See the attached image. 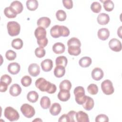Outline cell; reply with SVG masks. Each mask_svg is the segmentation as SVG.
Instances as JSON below:
<instances>
[{
	"mask_svg": "<svg viewBox=\"0 0 122 122\" xmlns=\"http://www.w3.org/2000/svg\"><path fill=\"white\" fill-rule=\"evenodd\" d=\"M35 86L41 92H46L48 93L52 94L55 92L57 90L56 86L43 78L38 79L35 83Z\"/></svg>",
	"mask_w": 122,
	"mask_h": 122,
	"instance_id": "cell-1",
	"label": "cell"
},
{
	"mask_svg": "<svg viewBox=\"0 0 122 122\" xmlns=\"http://www.w3.org/2000/svg\"><path fill=\"white\" fill-rule=\"evenodd\" d=\"M70 33L69 29L63 25H56L52 27L50 30V34L54 38H58L61 36L67 37Z\"/></svg>",
	"mask_w": 122,
	"mask_h": 122,
	"instance_id": "cell-2",
	"label": "cell"
},
{
	"mask_svg": "<svg viewBox=\"0 0 122 122\" xmlns=\"http://www.w3.org/2000/svg\"><path fill=\"white\" fill-rule=\"evenodd\" d=\"M75 95V99L76 102L80 105H82L85 102L86 96L85 94V90L82 86L76 87L73 91Z\"/></svg>",
	"mask_w": 122,
	"mask_h": 122,
	"instance_id": "cell-3",
	"label": "cell"
},
{
	"mask_svg": "<svg viewBox=\"0 0 122 122\" xmlns=\"http://www.w3.org/2000/svg\"><path fill=\"white\" fill-rule=\"evenodd\" d=\"M4 115L10 122L16 121L20 118V115L17 111L10 106L7 107L5 109Z\"/></svg>",
	"mask_w": 122,
	"mask_h": 122,
	"instance_id": "cell-4",
	"label": "cell"
},
{
	"mask_svg": "<svg viewBox=\"0 0 122 122\" xmlns=\"http://www.w3.org/2000/svg\"><path fill=\"white\" fill-rule=\"evenodd\" d=\"M7 28L8 34L13 37L19 34L20 30V26L17 22L11 21L8 22Z\"/></svg>",
	"mask_w": 122,
	"mask_h": 122,
	"instance_id": "cell-5",
	"label": "cell"
},
{
	"mask_svg": "<svg viewBox=\"0 0 122 122\" xmlns=\"http://www.w3.org/2000/svg\"><path fill=\"white\" fill-rule=\"evenodd\" d=\"M20 111L23 115L28 118L32 117L35 113L34 108L28 103H24L20 107Z\"/></svg>",
	"mask_w": 122,
	"mask_h": 122,
	"instance_id": "cell-6",
	"label": "cell"
},
{
	"mask_svg": "<svg viewBox=\"0 0 122 122\" xmlns=\"http://www.w3.org/2000/svg\"><path fill=\"white\" fill-rule=\"evenodd\" d=\"M102 92L106 95L112 94L114 91L112 82L109 80H105L101 83Z\"/></svg>",
	"mask_w": 122,
	"mask_h": 122,
	"instance_id": "cell-7",
	"label": "cell"
},
{
	"mask_svg": "<svg viewBox=\"0 0 122 122\" xmlns=\"http://www.w3.org/2000/svg\"><path fill=\"white\" fill-rule=\"evenodd\" d=\"M109 46L111 50L115 52H119L122 50L121 41L115 38H113L109 41Z\"/></svg>",
	"mask_w": 122,
	"mask_h": 122,
	"instance_id": "cell-8",
	"label": "cell"
},
{
	"mask_svg": "<svg viewBox=\"0 0 122 122\" xmlns=\"http://www.w3.org/2000/svg\"><path fill=\"white\" fill-rule=\"evenodd\" d=\"M28 72L31 76L36 77L40 73V67L37 63H31L28 67Z\"/></svg>",
	"mask_w": 122,
	"mask_h": 122,
	"instance_id": "cell-9",
	"label": "cell"
},
{
	"mask_svg": "<svg viewBox=\"0 0 122 122\" xmlns=\"http://www.w3.org/2000/svg\"><path fill=\"white\" fill-rule=\"evenodd\" d=\"M42 70L45 72L51 71L53 67V62L51 59H46L42 61L41 63Z\"/></svg>",
	"mask_w": 122,
	"mask_h": 122,
	"instance_id": "cell-10",
	"label": "cell"
},
{
	"mask_svg": "<svg viewBox=\"0 0 122 122\" xmlns=\"http://www.w3.org/2000/svg\"><path fill=\"white\" fill-rule=\"evenodd\" d=\"M91 75L93 80L98 81L101 80L103 77L104 73L101 68L96 67L93 69Z\"/></svg>",
	"mask_w": 122,
	"mask_h": 122,
	"instance_id": "cell-11",
	"label": "cell"
},
{
	"mask_svg": "<svg viewBox=\"0 0 122 122\" xmlns=\"http://www.w3.org/2000/svg\"><path fill=\"white\" fill-rule=\"evenodd\" d=\"M46 30L45 28L41 27H38L34 31V35L37 41L41 40L46 38Z\"/></svg>",
	"mask_w": 122,
	"mask_h": 122,
	"instance_id": "cell-12",
	"label": "cell"
},
{
	"mask_svg": "<svg viewBox=\"0 0 122 122\" xmlns=\"http://www.w3.org/2000/svg\"><path fill=\"white\" fill-rule=\"evenodd\" d=\"M20 70V66L17 62L10 63L8 66V71L9 72L13 75L18 74Z\"/></svg>",
	"mask_w": 122,
	"mask_h": 122,
	"instance_id": "cell-13",
	"label": "cell"
},
{
	"mask_svg": "<svg viewBox=\"0 0 122 122\" xmlns=\"http://www.w3.org/2000/svg\"><path fill=\"white\" fill-rule=\"evenodd\" d=\"M51 20L50 19L47 17H42L39 18L37 22V24L39 27L43 28H48L51 24Z\"/></svg>",
	"mask_w": 122,
	"mask_h": 122,
	"instance_id": "cell-14",
	"label": "cell"
},
{
	"mask_svg": "<svg viewBox=\"0 0 122 122\" xmlns=\"http://www.w3.org/2000/svg\"><path fill=\"white\" fill-rule=\"evenodd\" d=\"M17 14L20 13L23 9L22 4L19 1H13L10 3V6Z\"/></svg>",
	"mask_w": 122,
	"mask_h": 122,
	"instance_id": "cell-15",
	"label": "cell"
},
{
	"mask_svg": "<svg viewBox=\"0 0 122 122\" xmlns=\"http://www.w3.org/2000/svg\"><path fill=\"white\" fill-rule=\"evenodd\" d=\"M21 91L22 90L19 84L15 83L10 87L9 92L11 96L16 97L21 93Z\"/></svg>",
	"mask_w": 122,
	"mask_h": 122,
	"instance_id": "cell-16",
	"label": "cell"
},
{
	"mask_svg": "<svg viewBox=\"0 0 122 122\" xmlns=\"http://www.w3.org/2000/svg\"><path fill=\"white\" fill-rule=\"evenodd\" d=\"M71 97V94L69 91L65 90H60L58 94V99L62 102H66L68 101Z\"/></svg>",
	"mask_w": 122,
	"mask_h": 122,
	"instance_id": "cell-17",
	"label": "cell"
},
{
	"mask_svg": "<svg viewBox=\"0 0 122 122\" xmlns=\"http://www.w3.org/2000/svg\"><path fill=\"white\" fill-rule=\"evenodd\" d=\"M97 35L98 38L100 40L102 41H105L108 39L110 36V31L107 28H101L99 30Z\"/></svg>",
	"mask_w": 122,
	"mask_h": 122,
	"instance_id": "cell-18",
	"label": "cell"
},
{
	"mask_svg": "<svg viewBox=\"0 0 122 122\" xmlns=\"http://www.w3.org/2000/svg\"><path fill=\"white\" fill-rule=\"evenodd\" d=\"M109 21L110 17L106 13H101L97 17V22L100 25H106L108 23Z\"/></svg>",
	"mask_w": 122,
	"mask_h": 122,
	"instance_id": "cell-19",
	"label": "cell"
},
{
	"mask_svg": "<svg viewBox=\"0 0 122 122\" xmlns=\"http://www.w3.org/2000/svg\"><path fill=\"white\" fill-rule=\"evenodd\" d=\"M65 50V47L64 44L61 42H56L52 46V51L56 54L63 53Z\"/></svg>",
	"mask_w": 122,
	"mask_h": 122,
	"instance_id": "cell-20",
	"label": "cell"
},
{
	"mask_svg": "<svg viewBox=\"0 0 122 122\" xmlns=\"http://www.w3.org/2000/svg\"><path fill=\"white\" fill-rule=\"evenodd\" d=\"M76 119L78 122H89L90 121L88 114L82 111L76 112Z\"/></svg>",
	"mask_w": 122,
	"mask_h": 122,
	"instance_id": "cell-21",
	"label": "cell"
},
{
	"mask_svg": "<svg viewBox=\"0 0 122 122\" xmlns=\"http://www.w3.org/2000/svg\"><path fill=\"white\" fill-rule=\"evenodd\" d=\"M94 102L93 99L89 96H86V100L82 104L83 108L87 111L91 110L94 107Z\"/></svg>",
	"mask_w": 122,
	"mask_h": 122,
	"instance_id": "cell-22",
	"label": "cell"
},
{
	"mask_svg": "<svg viewBox=\"0 0 122 122\" xmlns=\"http://www.w3.org/2000/svg\"><path fill=\"white\" fill-rule=\"evenodd\" d=\"M61 105L57 102L53 103L50 109V113L53 116L58 115L61 112Z\"/></svg>",
	"mask_w": 122,
	"mask_h": 122,
	"instance_id": "cell-23",
	"label": "cell"
},
{
	"mask_svg": "<svg viewBox=\"0 0 122 122\" xmlns=\"http://www.w3.org/2000/svg\"><path fill=\"white\" fill-rule=\"evenodd\" d=\"M92 59L89 57H83L81 58L79 61V64L80 66L83 68H86L90 66L92 64Z\"/></svg>",
	"mask_w": 122,
	"mask_h": 122,
	"instance_id": "cell-24",
	"label": "cell"
},
{
	"mask_svg": "<svg viewBox=\"0 0 122 122\" xmlns=\"http://www.w3.org/2000/svg\"><path fill=\"white\" fill-rule=\"evenodd\" d=\"M65 73V67L62 66H56L54 70V74L56 77L61 78Z\"/></svg>",
	"mask_w": 122,
	"mask_h": 122,
	"instance_id": "cell-25",
	"label": "cell"
},
{
	"mask_svg": "<svg viewBox=\"0 0 122 122\" xmlns=\"http://www.w3.org/2000/svg\"><path fill=\"white\" fill-rule=\"evenodd\" d=\"M27 98L30 102L34 103L38 101L39 95L36 91H32L28 92L27 95Z\"/></svg>",
	"mask_w": 122,
	"mask_h": 122,
	"instance_id": "cell-26",
	"label": "cell"
},
{
	"mask_svg": "<svg viewBox=\"0 0 122 122\" xmlns=\"http://www.w3.org/2000/svg\"><path fill=\"white\" fill-rule=\"evenodd\" d=\"M27 9L33 11L36 10L38 7V2L36 0H28L26 3Z\"/></svg>",
	"mask_w": 122,
	"mask_h": 122,
	"instance_id": "cell-27",
	"label": "cell"
},
{
	"mask_svg": "<svg viewBox=\"0 0 122 122\" xmlns=\"http://www.w3.org/2000/svg\"><path fill=\"white\" fill-rule=\"evenodd\" d=\"M40 105L43 109H47L51 106V100L47 96H43L40 100Z\"/></svg>",
	"mask_w": 122,
	"mask_h": 122,
	"instance_id": "cell-28",
	"label": "cell"
},
{
	"mask_svg": "<svg viewBox=\"0 0 122 122\" xmlns=\"http://www.w3.org/2000/svg\"><path fill=\"white\" fill-rule=\"evenodd\" d=\"M68 52L69 54L73 56H78L81 52V50L80 47L76 46H68Z\"/></svg>",
	"mask_w": 122,
	"mask_h": 122,
	"instance_id": "cell-29",
	"label": "cell"
},
{
	"mask_svg": "<svg viewBox=\"0 0 122 122\" xmlns=\"http://www.w3.org/2000/svg\"><path fill=\"white\" fill-rule=\"evenodd\" d=\"M68 63L67 58L64 56H60L57 57L55 60V64L56 66H62L65 67Z\"/></svg>",
	"mask_w": 122,
	"mask_h": 122,
	"instance_id": "cell-30",
	"label": "cell"
},
{
	"mask_svg": "<svg viewBox=\"0 0 122 122\" xmlns=\"http://www.w3.org/2000/svg\"><path fill=\"white\" fill-rule=\"evenodd\" d=\"M4 13L7 18L10 19L15 18L17 14L10 7H7L5 8Z\"/></svg>",
	"mask_w": 122,
	"mask_h": 122,
	"instance_id": "cell-31",
	"label": "cell"
},
{
	"mask_svg": "<svg viewBox=\"0 0 122 122\" xmlns=\"http://www.w3.org/2000/svg\"><path fill=\"white\" fill-rule=\"evenodd\" d=\"M23 45V41L20 38L13 39L11 42V46L16 50H20L22 48Z\"/></svg>",
	"mask_w": 122,
	"mask_h": 122,
	"instance_id": "cell-32",
	"label": "cell"
},
{
	"mask_svg": "<svg viewBox=\"0 0 122 122\" xmlns=\"http://www.w3.org/2000/svg\"><path fill=\"white\" fill-rule=\"evenodd\" d=\"M71 81L68 80H65L62 81L59 85L60 90H65L69 91L71 89Z\"/></svg>",
	"mask_w": 122,
	"mask_h": 122,
	"instance_id": "cell-33",
	"label": "cell"
},
{
	"mask_svg": "<svg viewBox=\"0 0 122 122\" xmlns=\"http://www.w3.org/2000/svg\"><path fill=\"white\" fill-rule=\"evenodd\" d=\"M103 7L105 10L107 11L110 12L112 11L114 8V3L111 0H107L103 1Z\"/></svg>",
	"mask_w": 122,
	"mask_h": 122,
	"instance_id": "cell-34",
	"label": "cell"
},
{
	"mask_svg": "<svg viewBox=\"0 0 122 122\" xmlns=\"http://www.w3.org/2000/svg\"><path fill=\"white\" fill-rule=\"evenodd\" d=\"M91 9L92 12L98 13L101 11L102 10V6L99 2L97 1H94L91 4Z\"/></svg>",
	"mask_w": 122,
	"mask_h": 122,
	"instance_id": "cell-35",
	"label": "cell"
},
{
	"mask_svg": "<svg viewBox=\"0 0 122 122\" xmlns=\"http://www.w3.org/2000/svg\"><path fill=\"white\" fill-rule=\"evenodd\" d=\"M56 17L58 20L62 21L66 20L67 15L66 12L63 10H59L56 13Z\"/></svg>",
	"mask_w": 122,
	"mask_h": 122,
	"instance_id": "cell-36",
	"label": "cell"
},
{
	"mask_svg": "<svg viewBox=\"0 0 122 122\" xmlns=\"http://www.w3.org/2000/svg\"><path fill=\"white\" fill-rule=\"evenodd\" d=\"M68 46H76L81 47V43L80 41L77 38L72 37L68 40L67 42Z\"/></svg>",
	"mask_w": 122,
	"mask_h": 122,
	"instance_id": "cell-37",
	"label": "cell"
},
{
	"mask_svg": "<svg viewBox=\"0 0 122 122\" xmlns=\"http://www.w3.org/2000/svg\"><path fill=\"white\" fill-rule=\"evenodd\" d=\"M32 82V79L28 75L24 76L21 79V83L24 87L29 86Z\"/></svg>",
	"mask_w": 122,
	"mask_h": 122,
	"instance_id": "cell-38",
	"label": "cell"
},
{
	"mask_svg": "<svg viewBox=\"0 0 122 122\" xmlns=\"http://www.w3.org/2000/svg\"><path fill=\"white\" fill-rule=\"evenodd\" d=\"M87 91L90 94L92 95H95L98 92V87L97 85L92 83L88 86Z\"/></svg>",
	"mask_w": 122,
	"mask_h": 122,
	"instance_id": "cell-39",
	"label": "cell"
},
{
	"mask_svg": "<svg viewBox=\"0 0 122 122\" xmlns=\"http://www.w3.org/2000/svg\"><path fill=\"white\" fill-rule=\"evenodd\" d=\"M16 53L12 50H8L5 53V57L6 59L9 61H13L16 58Z\"/></svg>",
	"mask_w": 122,
	"mask_h": 122,
	"instance_id": "cell-40",
	"label": "cell"
},
{
	"mask_svg": "<svg viewBox=\"0 0 122 122\" xmlns=\"http://www.w3.org/2000/svg\"><path fill=\"white\" fill-rule=\"evenodd\" d=\"M45 50L43 48L39 47L35 50V54L36 56L39 58L43 57L45 56Z\"/></svg>",
	"mask_w": 122,
	"mask_h": 122,
	"instance_id": "cell-41",
	"label": "cell"
},
{
	"mask_svg": "<svg viewBox=\"0 0 122 122\" xmlns=\"http://www.w3.org/2000/svg\"><path fill=\"white\" fill-rule=\"evenodd\" d=\"M96 122H109L108 117L105 114H101L97 115L95 119Z\"/></svg>",
	"mask_w": 122,
	"mask_h": 122,
	"instance_id": "cell-42",
	"label": "cell"
},
{
	"mask_svg": "<svg viewBox=\"0 0 122 122\" xmlns=\"http://www.w3.org/2000/svg\"><path fill=\"white\" fill-rule=\"evenodd\" d=\"M0 81L3 82L9 85L12 81V79L10 76L8 74L3 75L0 78Z\"/></svg>",
	"mask_w": 122,
	"mask_h": 122,
	"instance_id": "cell-43",
	"label": "cell"
},
{
	"mask_svg": "<svg viewBox=\"0 0 122 122\" xmlns=\"http://www.w3.org/2000/svg\"><path fill=\"white\" fill-rule=\"evenodd\" d=\"M62 3L64 7L67 9H71L73 7V2L71 0H63Z\"/></svg>",
	"mask_w": 122,
	"mask_h": 122,
	"instance_id": "cell-44",
	"label": "cell"
},
{
	"mask_svg": "<svg viewBox=\"0 0 122 122\" xmlns=\"http://www.w3.org/2000/svg\"><path fill=\"white\" fill-rule=\"evenodd\" d=\"M76 112L74 111H71L67 113L69 122H74L76 121L74 119L75 117L76 118Z\"/></svg>",
	"mask_w": 122,
	"mask_h": 122,
	"instance_id": "cell-45",
	"label": "cell"
},
{
	"mask_svg": "<svg viewBox=\"0 0 122 122\" xmlns=\"http://www.w3.org/2000/svg\"><path fill=\"white\" fill-rule=\"evenodd\" d=\"M48 42V40L47 39V38L42 39L41 40H39V41H37V43L39 45V46L41 48H44L45 47Z\"/></svg>",
	"mask_w": 122,
	"mask_h": 122,
	"instance_id": "cell-46",
	"label": "cell"
},
{
	"mask_svg": "<svg viewBox=\"0 0 122 122\" xmlns=\"http://www.w3.org/2000/svg\"><path fill=\"white\" fill-rule=\"evenodd\" d=\"M8 86V84H7L6 83H5L3 82L0 81V92H5L7 90Z\"/></svg>",
	"mask_w": 122,
	"mask_h": 122,
	"instance_id": "cell-47",
	"label": "cell"
},
{
	"mask_svg": "<svg viewBox=\"0 0 122 122\" xmlns=\"http://www.w3.org/2000/svg\"><path fill=\"white\" fill-rule=\"evenodd\" d=\"M58 122H69V118L67 115V114H64L61 115L59 119Z\"/></svg>",
	"mask_w": 122,
	"mask_h": 122,
	"instance_id": "cell-48",
	"label": "cell"
},
{
	"mask_svg": "<svg viewBox=\"0 0 122 122\" xmlns=\"http://www.w3.org/2000/svg\"><path fill=\"white\" fill-rule=\"evenodd\" d=\"M121 30H122V26H120V27L118 29V31H117L118 35H119L120 38H121Z\"/></svg>",
	"mask_w": 122,
	"mask_h": 122,
	"instance_id": "cell-49",
	"label": "cell"
},
{
	"mask_svg": "<svg viewBox=\"0 0 122 122\" xmlns=\"http://www.w3.org/2000/svg\"><path fill=\"white\" fill-rule=\"evenodd\" d=\"M41 121V122L42 121L41 119H40V118H39V119L37 118L36 119H35V120H34L33 121V122H34V121Z\"/></svg>",
	"mask_w": 122,
	"mask_h": 122,
	"instance_id": "cell-50",
	"label": "cell"
}]
</instances>
